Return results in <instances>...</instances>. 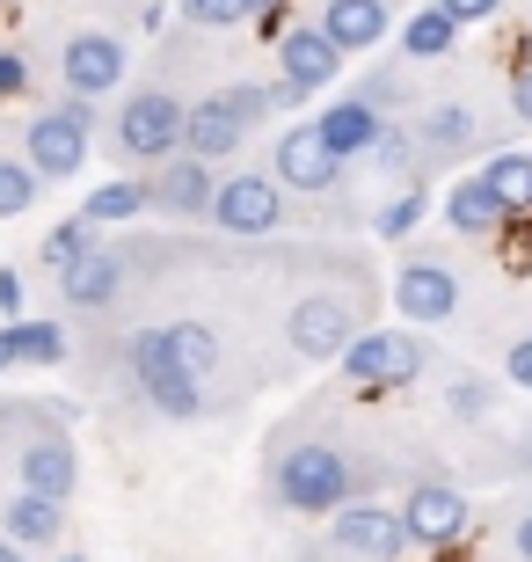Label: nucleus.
<instances>
[{
	"label": "nucleus",
	"instance_id": "nucleus-1",
	"mask_svg": "<svg viewBox=\"0 0 532 562\" xmlns=\"http://www.w3.org/2000/svg\"><path fill=\"white\" fill-rule=\"evenodd\" d=\"M270 497L278 512L292 519H328V512H343V504L365 497V475H358V460L321 431H292L270 446Z\"/></svg>",
	"mask_w": 532,
	"mask_h": 562
},
{
	"label": "nucleus",
	"instance_id": "nucleus-22",
	"mask_svg": "<svg viewBox=\"0 0 532 562\" xmlns=\"http://www.w3.org/2000/svg\"><path fill=\"white\" fill-rule=\"evenodd\" d=\"M445 220H452V234L489 241V234H503V220H511V212L489 198V183H482V176H460V183L445 190Z\"/></svg>",
	"mask_w": 532,
	"mask_h": 562
},
{
	"label": "nucleus",
	"instance_id": "nucleus-7",
	"mask_svg": "<svg viewBox=\"0 0 532 562\" xmlns=\"http://www.w3.org/2000/svg\"><path fill=\"white\" fill-rule=\"evenodd\" d=\"M350 336H358V292H307V300H292V314H285L292 358L328 366V358H343Z\"/></svg>",
	"mask_w": 532,
	"mask_h": 562
},
{
	"label": "nucleus",
	"instance_id": "nucleus-10",
	"mask_svg": "<svg viewBox=\"0 0 532 562\" xmlns=\"http://www.w3.org/2000/svg\"><path fill=\"white\" fill-rule=\"evenodd\" d=\"M394 314H409L416 329H438L460 314V271L438 249H409L394 271Z\"/></svg>",
	"mask_w": 532,
	"mask_h": 562
},
{
	"label": "nucleus",
	"instance_id": "nucleus-30",
	"mask_svg": "<svg viewBox=\"0 0 532 562\" xmlns=\"http://www.w3.org/2000/svg\"><path fill=\"white\" fill-rule=\"evenodd\" d=\"M30 205H37V168L0 154V220H22Z\"/></svg>",
	"mask_w": 532,
	"mask_h": 562
},
{
	"label": "nucleus",
	"instance_id": "nucleus-21",
	"mask_svg": "<svg viewBox=\"0 0 532 562\" xmlns=\"http://www.w3.org/2000/svg\"><path fill=\"white\" fill-rule=\"evenodd\" d=\"M314 30H321L343 59H350V52H372V44L387 37V0H328Z\"/></svg>",
	"mask_w": 532,
	"mask_h": 562
},
{
	"label": "nucleus",
	"instance_id": "nucleus-36",
	"mask_svg": "<svg viewBox=\"0 0 532 562\" xmlns=\"http://www.w3.org/2000/svg\"><path fill=\"white\" fill-rule=\"evenodd\" d=\"M15 95H30V59L22 52H0V103H15Z\"/></svg>",
	"mask_w": 532,
	"mask_h": 562
},
{
	"label": "nucleus",
	"instance_id": "nucleus-34",
	"mask_svg": "<svg viewBox=\"0 0 532 562\" xmlns=\"http://www.w3.org/2000/svg\"><path fill=\"white\" fill-rule=\"evenodd\" d=\"M183 22H197V30H234L241 8H234V0H183Z\"/></svg>",
	"mask_w": 532,
	"mask_h": 562
},
{
	"label": "nucleus",
	"instance_id": "nucleus-28",
	"mask_svg": "<svg viewBox=\"0 0 532 562\" xmlns=\"http://www.w3.org/2000/svg\"><path fill=\"white\" fill-rule=\"evenodd\" d=\"M139 212H146V183H103L81 205V220L88 227H117V220H139Z\"/></svg>",
	"mask_w": 532,
	"mask_h": 562
},
{
	"label": "nucleus",
	"instance_id": "nucleus-45",
	"mask_svg": "<svg viewBox=\"0 0 532 562\" xmlns=\"http://www.w3.org/2000/svg\"><path fill=\"white\" fill-rule=\"evenodd\" d=\"M52 562H88V555H81V548H59V555H52Z\"/></svg>",
	"mask_w": 532,
	"mask_h": 562
},
{
	"label": "nucleus",
	"instance_id": "nucleus-13",
	"mask_svg": "<svg viewBox=\"0 0 532 562\" xmlns=\"http://www.w3.org/2000/svg\"><path fill=\"white\" fill-rule=\"evenodd\" d=\"M328 81H343V52H336L314 22L285 30V37H278V103H307Z\"/></svg>",
	"mask_w": 532,
	"mask_h": 562
},
{
	"label": "nucleus",
	"instance_id": "nucleus-23",
	"mask_svg": "<svg viewBox=\"0 0 532 562\" xmlns=\"http://www.w3.org/2000/svg\"><path fill=\"white\" fill-rule=\"evenodd\" d=\"M161 344H168V358H176V366H183V373L197 380V387H205V380L219 373V336H212L205 322H197V314L168 322V329H161Z\"/></svg>",
	"mask_w": 532,
	"mask_h": 562
},
{
	"label": "nucleus",
	"instance_id": "nucleus-26",
	"mask_svg": "<svg viewBox=\"0 0 532 562\" xmlns=\"http://www.w3.org/2000/svg\"><path fill=\"white\" fill-rule=\"evenodd\" d=\"M452 44H460V22H452L438 0H430V8H416V15L401 22V52H409V59H445Z\"/></svg>",
	"mask_w": 532,
	"mask_h": 562
},
{
	"label": "nucleus",
	"instance_id": "nucleus-18",
	"mask_svg": "<svg viewBox=\"0 0 532 562\" xmlns=\"http://www.w3.org/2000/svg\"><path fill=\"white\" fill-rule=\"evenodd\" d=\"M0 533H8L22 555H37V548H59V541H66V504L37 497V490H15V497L0 504Z\"/></svg>",
	"mask_w": 532,
	"mask_h": 562
},
{
	"label": "nucleus",
	"instance_id": "nucleus-20",
	"mask_svg": "<svg viewBox=\"0 0 532 562\" xmlns=\"http://www.w3.org/2000/svg\"><path fill=\"white\" fill-rule=\"evenodd\" d=\"M474 139H482V117H474L467 103H430L423 117H416V154H423V168L460 161Z\"/></svg>",
	"mask_w": 532,
	"mask_h": 562
},
{
	"label": "nucleus",
	"instance_id": "nucleus-43",
	"mask_svg": "<svg viewBox=\"0 0 532 562\" xmlns=\"http://www.w3.org/2000/svg\"><path fill=\"white\" fill-rule=\"evenodd\" d=\"M0 373H15V344H8V329H0Z\"/></svg>",
	"mask_w": 532,
	"mask_h": 562
},
{
	"label": "nucleus",
	"instance_id": "nucleus-42",
	"mask_svg": "<svg viewBox=\"0 0 532 562\" xmlns=\"http://www.w3.org/2000/svg\"><path fill=\"white\" fill-rule=\"evenodd\" d=\"M234 8H241V22H270L278 8H285V0H234Z\"/></svg>",
	"mask_w": 532,
	"mask_h": 562
},
{
	"label": "nucleus",
	"instance_id": "nucleus-17",
	"mask_svg": "<svg viewBox=\"0 0 532 562\" xmlns=\"http://www.w3.org/2000/svg\"><path fill=\"white\" fill-rule=\"evenodd\" d=\"M241 146H248V125L234 117L226 95H205V103L183 110V154H197V161H226V154H241Z\"/></svg>",
	"mask_w": 532,
	"mask_h": 562
},
{
	"label": "nucleus",
	"instance_id": "nucleus-9",
	"mask_svg": "<svg viewBox=\"0 0 532 562\" xmlns=\"http://www.w3.org/2000/svg\"><path fill=\"white\" fill-rule=\"evenodd\" d=\"M270 176H278L285 198H328V190H343L350 161H336L314 125H285L270 139Z\"/></svg>",
	"mask_w": 532,
	"mask_h": 562
},
{
	"label": "nucleus",
	"instance_id": "nucleus-27",
	"mask_svg": "<svg viewBox=\"0 0 532 562\" xmlns=\"http://www.w3.org/2000/svg\"><path fill=\"white\" fill-rule=\"evenodd\" d=\"M365 168H380V176H416V183H423V154H416V132L380 125V139H372V154H365Z\"/></svg>",
	"mask_w": 532,
	"mask_h": 562
},
{
	"label": "nucleus",
	"instance_id": "nucleus-35",
	"mask_svg": "<svg viewBox=\"0 0 532 562\" xmlns=\"http://www.w3.org/2000/svg\"><path fill=\"white\" fill-rule=\"evenodd\" d=\"M489 409H496L489 380H460V387H452V417H489Z\"/></svg>",
	"mask_w": 532,
	"mask_h": 562
},
{
	"label": "nucleus",
	"instance_id": "nucleus-32",
	"mask_svg": "<svg viewBox=\"0 0 532 562\" xmlns=\"http://www.w3.org/2000/svg\"><path fill=\"white\" fill-rule=\"evenodd\" d=\"M219 95L234 103V117H241L248 132H256V125L270 117V110H278V88H256V81H234V88H219Z\"/></svg>",
	"mask_w": 532,
	"mask_h": 562
},
{
	"label": "nucleus",
	"instance_id": "nucleus-38",
	"mask_svg": "<svg viewBox=\"0 0 532 562\" xmlns=\"http://www.w3.org/2000/svg\"><path fill=\"white\" fill-rule=\"evenodd\" d=\"M438 8H445V15L467 30V22H496V8H503V0H438Z\"/></svg>",
	"mask_w": 532,
	"mask_h": 562
},
{
	"label": "nucleus",
	"instance_id": "nucleus-40",
	"mask_svg": "<svg viewBox=\"0 0 532 562\" xmlns=\"http://www.w3.org/2000/svg\"><path fill=\"white\" fill-rule=\"evenodd\" d=\"M22 292H30L22 271H0V314H22Z\"/></svg>",
	"mask_w": 532,
	"mask_h": 562
},
{
	"label": "nucleus",
	"instance_id": "nucleus-16",
	"mask_svg": "<svg viewBox=\"0 0 532 562\" xmlns=\"http://www.w3.org/2000/svg\"><path fill=\"white\" fill-rule=\"evenodd\" d=\"M117 292H124V249H88L73 271H59L66 314H103Z\"/></svg>",
	"mask_w": 532,
	"mask_h": 562
},
{
	"label": "nucleus",
	"instance_id": "nucleus-5",
	"mask_svg": "<svg viewBox=\"0 0 532 562\" xmlns=\"http://www.w3.org/2000/svg\"><path fill=\"white\" fill-rule=\"evenodd\" d=\"M401 533H409V548H452V541H467V526H474V504H467V490H452V482H438V475H416L409 490H401Z\"/></svg>",
	"mask_w": 532,
	"mask_h": 562
},
{
	"label": "nucleus",
	"instance_id": "nucleus-44",
	"mask_svg": "<svg viewBox=\"0 0 532 562\" xmlns=\"http://www.w3.org/2000/svg\"><path fill=\"white\" fill-rule=\"evenodd\" d=\"M0 562H30V555H22V548L8 541V533H0Z\"/></svg>",
	"mask_w": 532,
	"mask_h": 562
},
{
	"label": "nucleus",
	"instance_id": "nucleus-39",
	"mask_svg": "<svg viewBox=\"0 0 532 562\" xmlns=\"http://www.w3.org/2000/svg\"><path fill=\"white\" fill-rule=\"evenodd\" d=\"M511 555H518V562H532V497H525V504H511Z\"/></svg>",
	"mask_w": 532,
	"mask_h": 562
},
{
	"label": "nucleus",
	"instance_id": "nucleus-33",
	"mask_svg": "<svg viewBox=\"0 0 532 562\" xmlns=\"http://www.w3.org/2000/svg\"><path fill=\"white\" fill-rule=\"evenodd\" d=\"M350 95H358L365 110H380V117H387V110L401 103V66H380V74H365V81L350 88Z\"/></svg>",
	"mask_w": 532,
	"mask_h": 562
},
{
	"label": "nucleus",
	"instance_id": "nucleus-3",
	"mask_svg": "<svg viewBox=\"0 0 532 562\" xmlns=\"http://www.w3.org/2000/svg\"><path fill=\"white\" fill-rule=\"evenodd\" d=\"M183 95L176 88H132L117 110V154L124 161H146L161 168L168 154H183Z\"/></svg>",
	"mask_w": 532,
	"mask_h": 562
},
{
	"label": "nucleus",
	"instance_id": "nucleus-8",
	"mask_svg": "<svg viewBox=\"0 0 532 562\" xmlns=\"http://www.w3.org/2000/svg\"><path fill=\"white\" fill-rule=\"evenodd\" d=\"M328 555H343V562H401L409 555L401 512H394V504H372V497L328 512Z\"/></svg>",
	"mask_w": 532,
	"mask_h": 562
},
{
	"label": "nucleus",
	"instance_id": "nucleus-4",
	"mask_svg": "<svg viewBox=\"0 0 532 562\" xmlns=\"http://www.w3.org/2000/svg\"><path fill=\"white\" fill-rule=\"evenodd\" d=\"M22 161L37 168V183H66V176H81L88 168V103H52L30 117L22 132Z\"/></svg>",
	"mask_w": 532,
	"mask_h": 562
},
{
	"label": "nucleus",
	"instance_id": "nucleus-12",
	"mask_svg": "<svg viewBox=\"0 0 532 562\" xmlns=\"http://www.w3.org/2000/svg\"><path fill=\"white\" fill-rule=\"evenodd\" d=\"M59 74H66V95H73V103H95V95H117L124 88L132 52H124V37H110V30H73V37L59 44Z\"/></svg>",
	"mask_w": 532,
	"mask_h": 562
},
{
	"label": "nucleus",
	"instance_id": "nucleus-37",
	"mask_svg": "<svg viewBox=\"0 0 532 562\" xmlns=\"http://www.w3.org/2000/svg\"><path fill=\"white\" fill-rule=\"evenodd\" d=\"M503 373H511V387H525V395H532V336H518L511 351H503Z\"/></svg>",
	"mask_w": 532,
	"mask_h": 562
},
{
	"label": "nucleus",
	"instance_id": "nucleus-14",
	"mask_svg": "<svg viewBox=\"0 0 532 562\" xmlns=\"http://www.w3.org/2000/svg\"><path fill=\"white\" fill-rule=\"evenodd\" d=\"M15 475H22V490L66 504L73 490H81V453H73V438H66V431H30V438H22V453H15Z\"/></svg>",
	"mask_w": 532,
	"mask_h": 562
},
{
	"label": "nucleus",
	"instance_id": "nucleus-29",
	"mask_svg": "<svg viewBox=\"0 0 532 562\" xmlns=\"http://www.w3.org/2000/svg\"><path fill=\"white\" fill-rule=\"evenodd\" d=\"M95 249V227H88L81 212H73V220H59V227L44 234V271L59 278V271H73V263H81V256Z\"/></svg>",
	"mask_w": 532,
	"mask_h": 562
},
{
	"label": "nucleus",
	"instance_id": "nucleus-11",
	"mask_svg": "<svg viewBox=\"0 0 532 562\" xmlns=\"http://www.w3.org/2000/svg\"><path fill=\"white\" fill-rule=\"evenodd\" d=\"M219 234H278L285 227V190H278V176H263V168H241V176H219V190H212V212H205Z\"/></svg>",
	"mask_w": 532,
	"mask_h": 562
},
{
	"label": "nucleus",
	"instance_id": "nucleus-2",
	"mask_svg": "<svg viewBox=\"0 0 532 562\" xmlns=\"http://www.w3.org/2000/svg\"><path fill=\"white\" fill-rule=\"evenodd\" d=\"M343 380L365 387V395H387V387H416L430 373V344L416 329H358L343 344Z\"/></svg>",
	"mask_w": 532,
	"mask_h": 562
},
{
	"label": "nucleus",
	"instance_id": "nucleus-41",
	"mask_svg": "<svg viewBox=\"0 0 532 562\" xmlns=\"http://www.w3.org/2000/svg\"><path fill=\"white\" fill-rule=\"evenodd\" d=\"M511 110H518V125H532V66L511 81Z\"/></svg>",
	"mask_w": 532,
	"mask_h": 562
},
{
	"label": "nucleus",
	"instance_id": "nucleus-6",
	"mask_svg": "<svg viewBox=\"0 0 532 562\" xmlns=\"http://www.w3.org/2000/svg\"><path fill=\"white\" fill-rule=\"evenodd\" d=\"M124 358H132V380H139V395L161 409V417L190 424V417H205V387L168 358L161 329H132V344H124Z\"/></svg>",
	"mask_w": 532,
	"mask_h": 562
},
{
	"label": "nucleus",
	"instance_id": "nucleus-25",
	"mask_svg": "<svg viewBox=\"0 0 532 562\" xmlns=\"http://www.w3.org/2000/svg\"><path fill=\"white\" fill-rule=\"evenodd\" d=\"M8 344H15V366H30V373H52L66 358V329L52 322V314H30V322H8Z\"/></svg>",
	"mask_w": 532,
	"mask_h": 562
},
{
	"label": "nucleus",
	"instance_id": "nucleus-31",
	"mask_svg": "<svg viewBox=\"0 0 532 562\" xmlns=\"http://www.w3.org/2000/svg\"><path fill=\"white\" fill-rule=\"evenodd\" d=\"M416 220H423V183H409L394 205L372 212V234H380V241H401V234H416Z\"/></svg>",
	"mask_w": 532,
	"mask_h": 562
},
{
	"label": "nucleus",
	"instance_id": "nucleus-24",
	"mask_svg": "<svg viewBox=\"0 0 532 562\" xmlns=\"http://www.w3.org/2000/svg\"><path fill=\"white\" fill-rule=\"evenodd\" d=\"M482 183H489V198L503 212H532V154L525 146H511V154H489V161H482Z\"/></svg>",
	"mask_w": 532,
	"mask_h": 562
},
{
	"label": "nucleus",
	"instance_id": "nucleus-19",
	"mask_svg": "<svg viewBox=\"0 0 532 562\" xmlns=\"http://www.w3.org/2000/svg\"><path fill=\"white\" fill-rule=\"evenodd\" d=\"M307 125L321 132V146L336 154V161H365V154H372V139H380V125H387V117H380V110H365L358 95H336V103H328L321 117H307Z\"/></svg>",
	"mask_w": 532,
	"mask_h": 562
},
{
	"label": "nucleus",
	"instance_id": "nucleus-15",
	"mask_svg": "<svg viewBox=\"0 0 532 562\" xmlns=\"http://www.w3.org/2000/svg\"><path fill=\"white\" fill-rule=\"evenodd\" d=\"M212 190H219L212 161H197V154H168V161L154 168V183H146V205L168 212V220H205Z\"/></svg>",
	"mask_w": 532,
	"mask_h": 562
}]
</instances>
